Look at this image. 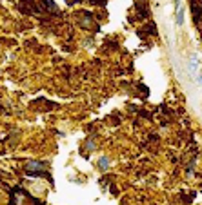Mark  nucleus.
<instances>
[{
  "label": "nucleus",
  "mask_w": 202,
  "mask_h": 205,
  "mask_svg": "<svg viewBox=\"0 0 202 205\" xmlns=\"http://www.w3.org/2000/svg\"><path fill=\"white\" fill-rule=\"evenodd\" d=\"M177 26H182L184 24V9H182V6L180 7H177Z\"/></svg>",
  "instance_id": "obj_1"
},
{
  "label": "nucleus",
  "mask_w": 202,
  "mask_h": 205,
  "mask_svg": "<svg viewBox=\"0 0 202 205\" xmlns=\"http://www.w3.org/2000/svg\"><path fill=\"white\" fill-rule=\"evenodd\" d=\"M177 2V7H180V0H175Z\"/></svg>",
  "instance_id": "obj_5"
},
{
  "label": "nucleus",
  "mask_w": 202,
  "mask_h": 205,
  "mask_svg": "<svg viewBox=\"0 0 202 205\" xmlns=\"http://www.w3.org/2000/svg\"><path fill=\"white\" fill-rule=\"evenodd\" d=\"M100 169H108L109 167V162H108V158H102V160H100Z\"/></svg>",
  "instance_id": "obj_3"
},
{
  "label": "nucleus",
  "mask_w": 202,
  "mask_h": 205,
  "mask_svg": "<svg viewBox=\"0 0 202 205\" xmlns=\"http://www.w3.org/2000/svg\"><path fill=\"white\" fill-rule=\"evenodd\" d=\"M197 82H199V83H202V73H200V75H199V78H197Z\"/></svg>",
  "instance_id": "obj_4"
},
{
  "label": "nucleus",
  "mask_w": 202,
  "mask_h": 205,
  "mask_svg": "<svg viewBox=\"0 0 202 205\" xmlns=\"http://www.w3.org/2000/svg\"><path fill=\"white\" fill-rule=\"evenodd\" d=\"M197 64H199V56L193 55V56H191V62H189V69H191V71H195V69H197Z\"/></svg>",
  "instance_id": "obj_2"
}]
</instances>
